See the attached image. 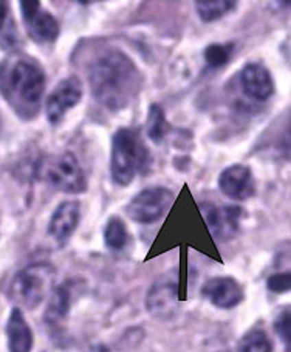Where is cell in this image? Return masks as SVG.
<instances>
[{"instance_id":"1","label":"cell","mask_w":291,"mask_h":352,"mask_svg":"<svg viewBox=\"0 0 291 352\" xmlns=\"http://www.w3.org/2000/svg\"><path fill=\"white\" fill-rule=\"evenodd\" d=\"M89 84L100 106L119 112L137 100L143 86V75L129 54L110 47L96 54L90 64Z\"/></svg>"},{"instance_id":"11","label":"cell","mask_w":291,"mask_h":352,"mask_svg":"<svg viewBox=\"0 0 291 352\" xmlns=\"http://www.w3.org/2000/svg\"><path fill=\"white\" fill-rule=\"evenodd\" d=\"M218 188L228 199L234 202H244L256 194V180L250 166L231 165L218 175Z\"/></svg>"},{"instance_id":"8","label":"cell","mask_w":291,"mask_h":352,"mask_svg":"<svg viewBox=\"0 0 291 352\" xmlns=\"http://www.w3.org/2000/svg\"><path fill=\"white\" fill-rule=\"evenodd\" d=\"M200 211L205 217L211 234L218 242H228L239 233L240 219L244 210L239 205H216L211 202H200Z\"/></svg>"},{"instance_id":"19","label":"cell","mask_w":291,"mask_h":352,"mask_svg":"<svg viewBox=\"0 0 291 352\" xmlns=\"http://www.w3.org/2000/svg\"><path fill=\"white\" fill-rule=\"evenodd\" d=\"M237 352H272V342L264 329H250L239 340Z\"/></svg>"},{"instance_id":"21","label":"cell","mask_w":291,"mask_h":352,"mask_svg":"<svg viewBox=\"0 0 291 352\" xmlns=\"http://www.w3.org/2000/svg\"><path fill=\"white\" fill-rule=\"evenodd\" d=\"M167 121L165 111L159 104H150L148 115V137L154 143H160L167 133Z\"/></svg>"},{"instance_id":"14","label":"cell","mask_w":291,"mask_h":352,"mask_svg":"<svg viewBox=\"0 0 291 352\" xmlns=\"http://www.w3.org/2000/svg\"><path fill=\"white\" fill-rule=\"evenodd\" d=\"M240 86L248 98L254 101H266L275 95V81L270 70L260 63L246 64L240 72Z\"/></svg>"},{"instance_id":"4","label":"cell","mask_w":291,"mask_h":352,"mask_svg":"<svg viewBox=\"0 0 291 352\" xmlns=\"http://www.w3.org/2000/svg\"><path fill=\"white\" fill-rule=\"evenodd\" d=\"M54 278L56 269L50 263L30 264L14 275L10 284V298L33 311L54 289Z\"/></svg>"},{"instance_id":"10","label":"cell","mask_w":291,"mask_h":352,"mask_svg":"<svg viewBox=\"0 0 291 352\" xmlns=\"http://www.w3.org/2000/svg\"><path fill=\"white\" fill-rule=\"evenodd\" d=\"M21 13L30 38L39 44H50L59 38L60 27L51 13L42 10L38 0H23L21 2Z\"/></svg>"},{"instance_id":"3","label":"cell","mask_w":291,"mask_h":352,"mask_svg":"<svg viewBox=\"0 0 291 352\" xmlns=\"http://www.w3.org/2000/svg\"><path fill=\"white\" fill-rule=\"evenodd\" d=\"M150 165V154L139 132L119 127L112 137L110 175L115 184L129 186L137 174H143Z\"/></svg>"},{"instance_id":"23","label":"cell","mask_w":291,"mask_h":352,"mask_svg":"<svg viewBox=\"0 0 291 352\" xmlns=\"http://www.w3.org/2000/svg\"><path fill=\"white\" fill-rule=\"evenodd\" d=\"M275 332L277 337L281 338V342L285 346V351L290 352V343H291V333H290V326H291V315L290 309H283V311L277 315L275 320Z\"/></svg>"},{"instance_id":"7","label":"cell","mask_w":291,"mask_h":352,"mask_svg":"<svg viewBox=\"0 0 291 352\" xmlns=\"http://www.w3.org/2000/svg\"><path fill=\"white\" fill-rule=\"evenodd\" d=\"M178 307V278L167 273L150 286L146 295V311L155 320L167 321L174 318Z\"/></svg>"},{"instance_id":"12","label":"cell","mask_w":291,"mask_h":352,"mask_svg":"<svg viewBox=\"0 0 291 352\" xmlns=\"http://www.w3.org/2000/svg\"><path fill=\"white\" fill-rule=\"evenodd\" d=\"M202 296L218 309H234L245 298L244 287L233 276H214L202 286Z\"/></svg>"},{"instance_id":"6","label":"cell","mask_w":291,"mask_h":352,"mask_svg":"<svg viewBox=\"0 0 291 352\" xmlns=\"http://www.w3.org/2000/svg\"><path fill=\"white\" fill-rule=\"evenodd\" d=\"M174 202V192L166 186H148L130 199L126 213L133 222L150 226L167 213Z\"/></svg>"},{"instance_id":"20","label":"cell","mask_w":291,"mask_h":352,"mask_svg":"<svg viewBox=\"0 0 291 352\" xmlns=\"http://www.w3.org/2000/svg\"><path fill=\"white\" fill-rule=\"evenodd\" d=\"M235 44L234 42H226V44H209L203 50L205 63L211 69H220L226 65L234 53Z\"/></svg>"},{"instance_id":"9","label":"cell","mask_w":291,"mask_h":352,"mask_svg":"<svg viewBox=\"0 0 291 352\" xmlns=\"http://www.w3.org/2000/svg\"><path fill=\"white\" fill-rule=\"evenodd\" d=\"M84 96L82 82L78 76H67L60 80L45 102V115L48 123L58 126L73 107L80 104Z\"/></svg>"},{"instance_id":"15","label":"cell","mask_w":291,"mask_h":352,"mask_svg":"<svg viewBox=\"0 0 291 352\" xmlns=\"http://www.w3.org/2000/svg\"><path fill=\"white\" fill-rule=\"evenodd\" d=\"M10 352H32L34 336L21 307H13L5 324Z\"/></svg>"},{"instance_id":"5","label":"cell","mask_w":291,"mask_h":352,"mask_svg":"<svg viewBox=\"0 0 291 352\" xmlns=\"http://www.w3.org/2000/svg\"><path fill=\"white\" fill-rule=\"evenodd\" d=\"M38 177L60 192L82 194L89 188L86 173L76 155L69 151L40 160L38 165Z\"/></svg>"},{"instance_id":"22","label":"cell","mask_w":291,"mask_h":352,"mask_svg":"<svg viewBox=\"0 0 291 352\" xmlns=\"http://www.w3.org/2000/svg\"><path fill=\"white\" fill-rule=\"evenodd\" d=\"M0 42L5 48L14 47L17 44L14 25L10 21V8L7 2H0Z\"/></svg>"},{"instance_id":"2","label":"cell","mask_w":291,"mask_h":352,"mask_svg":"<svg viewBox=\"0 0 291 352\" xmlns=\"http://www.w3.org/2000/svg\"><path fill=\"white\" fill-rule=\"evenodd\" d=\"M45 86V72L32 58L14 56L0 67V92L22 118L30 120L39 113Z\"/></svg>"},{"instance_id":"16","label":"cell","mask_w":291,"mask_h":352,"mask_svg":"<svg viewBox=\"0 0 291 352\" xmlns=\"http://www.w3.org/2000/svg\"><path fill=\"white\" fill-rule=\"evenodd\" d=\"M70 306H71L70 287L65 286V284H60V286L54 287L51 290L50 302H48L44 314V321L47 323V326L56 327L62 323L70 312Z\"/></svg>"},{"instance_id":"13","label":"cell","mask_w":291,"mask_h":352,"mask_svg":"<svg viewBox=\"0 0 291 352\" xmlns=\"http://www.w3.org/2000/svg\"><path fill=\"white\" fill-rule=\"evenodd\" d=\"M81 222V205L76 200H64L60 202L48 221L47 233L50 238L59 244L65 245L69 239L76 232Z\"/></svg>"},{"instance_id":"24","label":"cell","mask_w":291,"mask_h":352,"mask_svg":"<svg viewBox=\"0 0 291 352\" xmlns=\"http://www.w3.org/2000/svg\"><path fill=\"white\" fill-rule=\"evenodd\" d=\"M266 287L272 294H287L291 289V275L290 272L275 273L266 281Z\"/></svg>"},{"instance_id":"17","label":"cell","mask_w":291,"mask_h":352,"mask_svg":"<svg viewBox=\"0 0 291 352\" xmlns=\"http://www.w3.org/2000/svg\"><path fill=\"white\" fill-rule=\"evenodd\" d=\"M102 239L104 245L112 253L123 252L129 242V232H127L126 222L119 216H110L102 228Z\"/></svg>"},{"instance_id":"18","label":"cell","mask_w":291,"mask_h":352,"mask_svg":"<svg viewBox=\"0 0 291 352\" xmlns=\"http://www.w3.org/2000/svg\"><path fill=\"white\" fill-rule=\"evenodd\" d=\"M237 7L234 0H198L196 2V11L203 22H216L223 16L231 13Z\"/></svg>"}]
</instances>
